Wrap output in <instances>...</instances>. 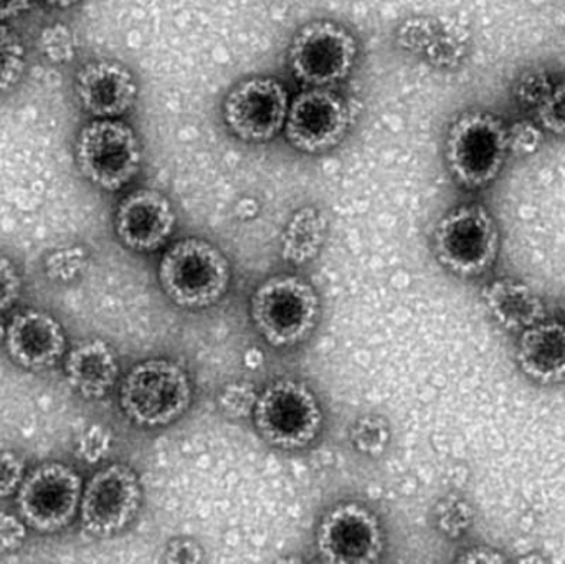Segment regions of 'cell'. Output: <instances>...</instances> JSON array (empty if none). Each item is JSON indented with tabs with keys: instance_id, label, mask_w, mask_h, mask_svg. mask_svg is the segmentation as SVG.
I'll list each match as a JSON object with an SVG mask.
<instances>
[{
	"instance_id": "14",
	"label": "cell",
	"mask_w": 565,
	"mask_h": 564,
	"mask_svg": "<svg viewBox=\"0 0 565 564\" xmlns=\"http://www.w3.org/2000/svg\"><path fill=\"white\" fill-rule=\"evenodd\" d=\"M175 224L174 205L158 189H135L119 201L115 212L116 237L136 254H151L164 247Z\"/></svg>"
},
{
	"instance_id": "4",
	"label": "cell",
	"mask_w": 565,
	"mask_h": 564,
	"mask_svg": "<svg viewBox=\"0 0 565 564\" xmlns=\"http://www.w3.org/2000/svg\"><path fill=\"white\" fill-rule=\"evenodd\" d=\"M194 401V384L174 360L139 361L119 384V407L135 426L161 429L178 423Z\"/></svg>"
},
{
	"instance_id": "35",
	"label": "cell",
	"mask_w": 565,
	"mask_h": 564,
	"mask_svg": "<svg viewBox=\"0 0 565 564\" xmlns=\"http://www.w3.org/2000/svg\"><path fill=\"white\" fill-rule=\"evenodd\" d=\"M205 560L204 549L195 540L181 539L171 540L164 550L166 563H202Z\"/></svg>"
},
{
	"instance_id": "22",
	"label": "cell",
	"mask_w": 565,
	"mask_h": 564,
	"mask_svg": "<svg viewBox=\"0 0 565 564\" xmlns=\"http://www.w3.org/2000/svg\"><path fill=\"white\" fill-rule=\"evenodd\" d=\"M29 65V53L22 36L0 22V98L12 93L22 82Z\"/></svg>"
},
{
	"instance_id": "25",
	"label": "cell",
	"mask_w": 565,
	"mask_h": 564,
	"mask_svg": "<svg viewBox=\"0 0 565 564\" xmlns=\"http://www.w3.org/2000/svg\"><path fill=\"white\" fill-rule=\"evenodd\" d=\"M36 49L53 65L73 62L76 56V40L72 26L65 22L46 23L36 35Z\"/></svg>"
},
{
	"instance_id": "2",
	"label": "cell",
	"mask_w": 565,
	"mask_h": 564,
	"mask_svg": "<svg viewBox=\"0 0 565 564\" xmlns=\"http://www.w3.org/2000/svg\"><path fill=\"white\" fill-rule=\"evenodd\" d=\"M501 245L500 224L480 202H465L445 212L431 235V248L440 267L463 280H477L493 272Z\"/></svg>"
},
{
	"instance_id": "32",
	"label": "cell",
	"mask_w": 565,
	"mask_h": 564,
	"mask_svg": "<svg viewBox=\"0 0 565 564\" xmlns=\"http://www.w3.org/2000/svg\"><path fill=\"white\" fill-rule=\"evenodd\" d=\"M25 460L13 450H0V499L15 496L25 479Z\"/></svg>"
},
{
	"instance_id": "18",
	"label": "cell",
	"mask_w": 565,
	"mask_h": 564,
	"mask_svg": "<svg viewBox=\"0 0 565 564\" xmlns=\"http://www.w3.org/2000/svg\"><path fill=\"white\" fill-rule=\"evenodd\" d=\"M480 295L491 320L508 333H521L550 317L544 298L520 278H493L484 284Z\"/></svg>"
},
{
	"instance_id": "10",
	"label": "cell",
	"mask_w": 565,
	"mask_h": 564,
	"mask_svg": "<svg viewBox=\"0 0 565 564\" xmlns=\"http://www.w3.org/2000/svg\"><path fill=\"white\" fill-rule=\"evenodd\" d=\"M83 486L82 477L68 464H40L25 473L17 490V512L33 532H62L78 517Z\"/></svg>"
},
{
	"instance_id": "16",
	"label": "cell",
	"mask_w": 565,
	"mask_h": 564,
	"mask_svg": "<svg viewBox=\"0 0 565 564\" xmlns=\"http://www.w3.org/2000/svg\"><path fill=\"white\" fill-rule=\"evenodd\" d=\"M7 354L25 371L40 373L62 361L68 348L62 323L43 310L20 311L7 324Z\"/></svg>"
},
{
	"instance_id": "5",
	"label": "cell",
	"mask_w": 565,
	"mask_h": 564,
	"mask_svg": "<svg viewBox=\"0 0 565 564\" xmlns=\"http://www.w3.org/2000/svg\"><path fill=\"white\" fill-rule=\"evenodd\" d=\"M248 310L265 343L288 350L312 337L321 318V300L305 278L277 274L255 288Z\"/></svg>"
},
{
	"instance_id": "6",
	"label": "cell",
	"mask_w": 565,
	"mask_h": 564,
	"mask_svg": "<svg viewBox=\"0 0 565 564\" xmlns=\"http://www.w3.org/2000/svg\"><path fill=\"white\" fill-rule=\"evenodd\" d=\"M73 159L89 184L118 192L141 172V138L122 118H93L76 132Z\"/></svg>"
},
{
	"instance_id": "34",
	"label": "cell",
	"mask_w": 565,
	"mask_h": 564,
	"mask_svg": "<svg viewBox=\"0 0 565 564\" xmlns=\"http://www.w3.org/2000/svg\"><path fill=\"white\" fill-rule=\"evenodd\" d=\"M25 525L20 517L0 513V553H15L26 540Z\"/></svg>"
},
{
	"instance_id": "15",
	"label": "cell",
	"mask_w": 565,
	"mask_h": 564,
	"mask_svg": "<svg viewBox=\"0 0 565 564\" xmlns=\"http://www.w3.org/2000/svg\"><path fill=\"white\" fill-rule=\"evenodd\" d=\"M73 92L79 108L92 118H122L135 108L139 85L125 63L95 58L76 70Z\"/></svg>"
},
{
	"instance_id": "28",
	"label": "cell",
	"mask_w": 565,
	"mask_h": 564,
	"mask_svg": "<svg viewBox=\"0 0 565 564\" xmlns=\"http://www.w3.org/2000/svg\"><path fill=\"white\" fill-rule=\"evenodd\" d=\"M537 125L551 135L565 138V79L554 83L550 96L537 106Z\"/></svg>"
},
{
	"instance_id": "11",
	"label": "cell",
	"mask_w": 565,
	"mask_h": 564,
	"mask_svg": "<svg viewBox=\"0 0 565 564\" xmlns=\"http://www.w3.org/2000/svg\"><path fill=\"white\" fill-rule=\"evenodd\" d=\"M289 102L288 86L277 76H248L228 89L222 103V119L238 141L265 145L285 129Z\"/></svg>"
},
{
	"instance_id": "12",
	"label": "cell",
	"mask_w": 565,
	"mask_h": 564,
	"mask_svg": "<svg viewBox=\"0 0 565 564\" xmlns=\"http://www.w3.org/2000/svg\"><path fill=\"white\" fill-rule=\"evenodd\" d=\"M141 479L132 467L111 464L103 467L83 486L79 522L95 539H111L125 532L142 507Z\"/></svg>"
},
{
	"instance_id": "38",
	"label": "cell",
	"mask_w": 565,
	"mask_h": 564,
	"mask_svg": "<svg viewBox=\"0 0 565 564\" xmlns=\"http://www.w3.org/2000/svg\"><path fill=\"white\" fill-rule=\"evenodd\" d=\"M83 0H42V3H45L46 7H52V9H72V7L78 6Z\"/></svg>"
},
{
	"instance_id": "1",
	"label": "cell",
	"mask_w": 565,
	"mask_h": 564,
	"mask_svg": "<svg viewBox=\"0 0 565 564\" xmlns=\"http://www.w3.org/2000/svg\"><path fill=\"white\" fill-rule=\"evenodd\" d=\"M510 158L507 121L484 109H467L451 119L444 141L448 174L465 191L490 188Z\"/></svg>"
},
{
	"instance_id": "39",
	"label": "cell",
	"mask_w": 565,
	"mask_h": 564,
	"mask_svg": "<svg viewBox=\"0 0 565 564\" xmlns=\"http://www.w3.org/2000/svg\"><path fill=\"white\" fill-rule=\"evenodd\" d=\"M6 331H7V324L3 323L2 320H0V344L6 341Z\"/></svg>"
},
{
	"instance_id": "13",
	"label": "cell",
	"mask_w": 565,
	"mask_h": 564,
	"mask_svg": "<svg viewBox=\"0 0 565 564\" xmlns=\"http://www.w3.org/2000/svg\"><path fill=\"white\" fill-rule=\"evenodd\" d=\"M384 549L381 520L359 502L332 507L316 529V550L319 558L329 564L375 563Z\"/></svg>"
},
{
	"instance_id": "20",
	"label": "cell",
	"mask_w": 565,
	"mask_h": 564,
	"mask_svg": "<svg viewBox=\"0 0 565 564\" xmlns=\"http://www.w3.org/2000/svg\"><path fill=\"white\" fill-rule=\"evenodd\" d=\"M395 43L415 58L437 68H451L463 58V45L434 17L412 15L395 29Z\"/></svg>"
},
{
	"instance_id": "27",
	"label": "cell",
	"mask_w": 565,
	"mask_h": 564,
	"mask_svg": "<svg viewBox=\"0 0 565 564\" xmlns=\"http://www.w3.org/2000/svg\"><path fill=\"white\" fill-rule=\"evenodd\" d=\"M260 391L247 381H235L222 387L217 396L218 409L231 419H245L254 414Z\"/></svg>"
},
{
	"instance_id": "3",
	"label": "cell",
	"mask_w": 565,
	"mask_h": 564,
	"mask_svg": "<svg viewBox=\"0 0 565 564\" xmlns=\"http://www.w3.org/2000/svg\"><path fill=\"white\" fill-rule=\"evenodd\" d=\"M166 297L184 310H205L227 295L232 265L227 255L201 237H184L166 248L158 265Z\"/></svg>"
},
{
	"instance_id": "9",
	"label": "cell",
	"mask_w": 565,
	"mask_h": 564,
	"mask_svg": "<svg viewBox=\"0 0 565 564\" xmlns=\"http://www.w3.org/2000/svg\"><path fill=\"white\" fill-rule=\"evenodd\" d=\"M355 119L354 103L341 93L332 88H305L291 96L282 135L301 155H328L348 138Z\"/></svg>"
},
{
	"instance_id": "8",
	"label": "cell",
	"mask_w": 565,
	"mask_h": 564,
	"mask_svg": "<svg viewBox=\"0 0 565 564\" xmlns=\"http://www.w3.org/2000/svg\"><path fill=\"white\" fill-rule=\"evenodd\" d=\"M252 419L265 443L292 453L318 439L324 414L308 384L295 377H278L258 394Z\"/></svg>"
},
{
	"instance_id": "7",
	"label": "cell",
	"mask_w": 565,
	"mask_h": 564,
	"mask_svg": "<svg viewBox=\"0 0 565 564\" xmlns=\"http://www.w3.org/2000/svg\"><path fill=\"white\" fill-rule=\"evenodd\" d=\"M358 36L344 23L315 19L302 23L288 45L292 78L305 88H332L345 82L359 62Z\"/></svg>"
},
{
	"instance_id": "24",
	"label": "cell",
	"mask_w": 565,
	"mask_h": 564,
	"mask_svg": "<svg viewBox=\"0 0 565 564\" xmlns=\"http://www.w3.org/2000/svg\"><path fill=\"white\" fill-rule=\"evenodd\" d=\"M435 526L448 540H460L473 526V507L463 497L445 496L434 510Z\"/></svg>"
},
{
	"instance_id": "17",
	"label": "cell",
	"mask_w": 565,
	"mask_h": 564,
	"mask_svg": "<svg viewBox=\"0 0 565 564\" xmlns=\"http://www.w3.org/2000/svg\"><path fill=\"white\" fill-rule=\"evenodd\" d=\"M514 363L537 386L565 383V320L544 318L518 333Z\"/></svg>"
},
{
	"instance_id": "29",
	"label": "cell",
	"mask_w": 565,
	"mask_h": 564,
	"mask_svg": "<svg viewBox=\"0 0 565 564\" xmlns=\"http://www.w3.org/2000/svg\"><path fill=\"white\" fill-rule=\"evenodd\" d=\"M113 434L102 424H93L76 440V457L88 466L102 462L111 449Z\"/></svg>"
},
{
	"instance_id": "33",
	"label": "cell",
	"mask_w": 565,
	"mask_h": 564,
	"mask_svg": "<svg viewBox=\"0 0 565 564\" xmlns=\"http://www.w3.org/2000/svg\"><path fill=\"white\" fill-rule=\"evenodd\" d=\"M22 291V278L15 264L0 252V313L9 310L19 300Z\"/></svg>"
},
{
	"instance_id": "21",
	"label": "cell",
	"mask_w": 565,
	"mask_h": 564,
	"mask_svg": "<svg viewBox=\"0 0 565 564\" xmlns=\"http://www.w3.org/2000/svg\"><path fill=\"white\" fill-rule=\"evenodd\" d=\"M328 232V214L316 205H302L292 212L282 228V260L295 267H302L315 260L324 247Z\"/></svg>"
},
{
	"instance_id": "26",
	"label": "cell",
	"mask_w": 565,
	"mask_h": 564,
	"mask_svg": "<svg viewBox=\"0 0 565 564\" xmlns=\"http://www.w3.org/2000/svg\"><path fill=\"white\" fill-rule=\"evenodd\" d=\"M89 255L82 245H66L50 252L45 257V275L49 280L70 284L82 277L88 267Z\"/></svg>"
},
{
	"instance_id": "19",
	"label": "cell",
	"mask_w": 565,
	"mask_h": 564,
	"mask_svg": "<svg viewBox=\"0 0 565 564\" xmlns=\"http://www.w3.org/2000/svg\"><path fill=\"white\" fill-rule=\"evenodd\" d=\"M70 386L85 400H103L119 380L115 348L102 338H88L66 351L63 366Z\"/></svg>"
},
{
	"instance_id": "30",
	"label": "cell",
	"mask_w": 565,
	"mask_h": 564,
	"mask_svg": "<svg viewBox=\"0 0 565 564\" xmlns=\"http://www.w3.org/2000/svg\"><path fill=\"white\" fill-rule=\"evenodd\" d=\"M554 83L543 72H526L514 86V98L524 109L536 111L537 106L550 96Z\"/></svg>"
},
{
	"instance_id": "37",
	"label": "cell",
	"mask_w": 565,
	"mask_h": 564,
	"mask_svg": "<svg viewBox=\"0 0 565 564\" xmlns=\"http://www.w3.org/2000/svg\"><path fill=\"white\" fill-rule=\"evenodd\" d=\"M35 0H0V22H9L32 9Z\"/></svg>"
},
{
	"instance_id": "23",
	"label": "cell",
	"mask_w": 565,
	"mask_h": 564,
	"mask_svg": "<svg viewBox=\"0 0 565 564\" xmlns=\"http://www.w3.org/2000/svg\"><path fill=\"white\" fill-rule=\"evenodd\" d=\"M391 439V424L384 416H377V414H365L359 417L349 430V443L352 449L371 459L381 457L388 449Z\"/></svg>"
},
{
	"instance_id": "36",
	"label": "cell",
	"mask_w": 565,
	"mask_h": 564,
	"mask_svg": "<svg viewBox=\"0 0 565 564\" xmlns=\"http://www.w3.org/2000/svg\"><path fill=\"white\" fill-rule=\"evenodd\" d=\"M458 563H483V564H503L510 562L507 555L501 550L493 549V546L477 545L463 550L458 555Z\"/></svg>"
},
{
	"instance_id": "31",
	"label": "cell",
	"mask_w": 565,
	"mask_h": 564,
	"mask_svg": "<svg viewBox=\"0 0 565 564\" xmlns=\"http://www.w3.org/2000/svg\"><path fill=\"white\" fill-rule=\"evenodd\" d=\"M510 129V155H533L543 145L544 129L537 123L520 119Z\"/></svg>"
}]
</instances>
